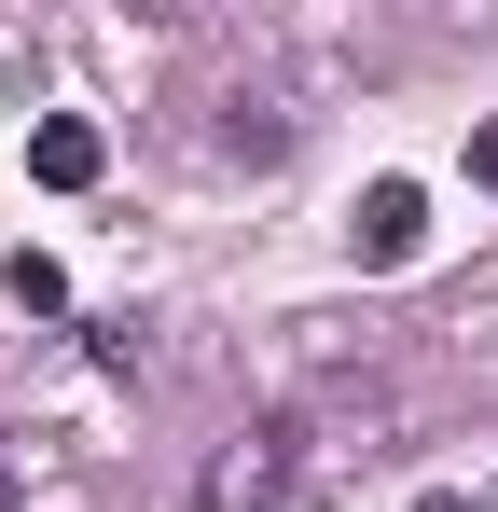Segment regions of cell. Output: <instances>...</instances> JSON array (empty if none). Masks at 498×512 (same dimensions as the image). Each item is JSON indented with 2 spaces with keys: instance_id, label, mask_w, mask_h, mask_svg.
Masks as SVG:
<instances>
[{
  "instance_id": "6da1fadb",
  "label": "cell",
  "mask_w": 498,
  "mask_h": 512,
  "mask_svg": "<svg viewBox=\"0 0 498 512\" xmlns=\"http://www.w3.org/2000/svg\"><path fill=\"white\" fill-rule=\"evenodd\" d=\"M319 429L305 416H263V429H236V457L208 471V512H319Z\"/></svg>"
},
{
  "instance_id": "7a4b0ae2",
  "label": "cell",
  "mask_w": 498,
  "mask_h": 512,
  "mask_svg": "<svg viewBox=\"0 0 498 512\" xmlns=\"http://www.w3.org/2000/svg\"><path fill=\"white\" fill-rule=\"evenodd\" d=\"M346 250L360 263H415L429 250V194H415V180H374V194L346 208Z\"/></svg>"
},
{
  "instance_id": "3957f363",
  "label": "cell",
  "mask_w": 498,
  "mask_h": 512,
  "mask_svg": "<svg viewBox=\"0 0 498 512\" xmlns=\"http://www.w3.org/2000/svg\"><path fill=\"white\" fill-rule=\"evenodd\" d=\"M97 167H111V139H97L83 111H42V125H28V180H42V194H83Z\"/></svg>"
},
{
  "instance_id": "277c9868",
  "label": "cell",
  "mask_w": 498,
  "mask_h": 512,
  "mask_svg": "<svg viewBox=\"0 0 498 512\" xmlns=\"http://www.w3.org/2000/svg\"><path fill=\"white\" fill-rule=\"evenodd\" d=\"M0 305H14V319H56V305H70V277H56L42 250H14V263H0Z\"/></svg>"
},
{
  "instance_id": "5b68a950",
  "label": "cell",
  "mask_w": 498,
  "mask_h": 512,
  "mask_svg": "<svg viewBox=\"0 0 498 512\" xmlns=\"http://www.w3.org/2000/svg\"><path fill=\"white\" fill-rule=\"evenodd\" d=\"M83 360H97V374H153V333H139V319H83Z\"/></svg>"
},
{
  "instance_id": "8992f818",
  "label": "cell",
  "mask_w": 498,
  "mask_h": 512,
  "mask_svg": "<svg viewBox=\"0 0 498 512\" xmlns=\"http://www.w3.org/2000/svg\"><path fill=\"white\" fill-rule=\"evenodd\" d=\"M471 180H485V194H498V125H471Z\"/></svg>"
},
{
  "instance_id": "52a82bcc",
  "label": "cell",
  "mask_w": 498,
  "mask_h": 512,
  "mask_svg": "<svg viewBox=\"0 0 498 512\" xmlns=\"http://www.w3.org/2000/svg\"><path fill=\"white\" fill-rule=\"evenodd\" d=\"M415 512H471V499H457V485H429V499H415Z\"/></svg>"
}]
</instances>
